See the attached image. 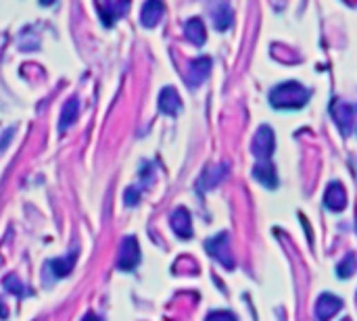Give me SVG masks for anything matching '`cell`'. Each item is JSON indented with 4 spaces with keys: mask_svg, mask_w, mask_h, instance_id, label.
<instances>
[{
    "mask_svg": "<svg viewBox=\"0 0 357 321\" xmlns=\"http://www.w3.org/2000/svg\"><path fill=\"white\" fill-rule=\"evenodd\" d=\"M184 32H186V38L194 44V46H203L205 44V40H207V34H205V26H203V21L201 19H190V21H186V26H184Z\"/></svg>",
    "mask_w": 357,
    "mask_h": 321,
    "instance_id": "18",
    "label": "cell"
},
{
    "mask_svg": "<svg viewBox=\"0 0 357 321\" xmlns=\"http://www.w3.org/2000/svg\"><path fill=\"white\" fill-rule=\"evenodd\" d=\"M205 321H236V317L230 311H213V313L207 315Z\"/></svg>",
    "mask_w": 357,
    "mask_h": 321,
    "instance_id": "21",
    "label": "cell"
},
{
    "mask_svg": "<svg viewBox=\"0 0 357 321\" xmlns=\"http://www.w3.org/2000/svg\"><path fill=\"white\" fill-rule=\"evenodd\" d=\"M138 196H140V192L136 188H128L126 190V204H136L138 202Z\"/></svg>",
    "mask_w": 357,
    "mask_h": 321,
    "instance_id": "22",
    "label": "cell"
},
{
    "mask_svg": "<svg viewBox=\"0 0 357 321\" xmlns=\"http://www.w3.org/2000/svg\"><path fill=\"white\" fill-rule=\"evenodd\" d=\"M209 71H211V59H209V57L194 59V61L188 65V75H186L188 86H190V88H199V86L207 79Z\"/></svg>",
    "mask_w": 357,
    "mask_h": 321,
    "instance_id": "9",
    "label": "cell"
},
{
    "mask_svg": "<svg viewBox=\"0 0 357 321\" xmlns=\"http://www.w3.org/2000/svg\"><path fill=\"white\" fill-rule=\"evenodd\" d=\"M163 11H165V7H163L161 3H157V0H151V3H147V5L143 7L140 23H143L145 28H155V26L161 21Z\"/></svg>",
    "mask_w": 357,
    "mask_h": 321,
    "instance_id": "12",
    "label": "cell"
},
{
    "mask_svg": "<svg viewBox=\"0 0 357 321\" xmlns=\"http://www.w3.org/2000/svg\"><path fill=\"white\" fill-rule=\"evenodd\" d=\"M355 267H357L355 255H347V257H345V261H340V263H338L336 275H338V278H342V280H347V278H351V275L355 273Z\"/></svg>",
    "mask_w": 357,
    "mask_h": 321,
    "instance_id": "20",
    "label": "cell"
},
{
    "mask_svg": "<svg viewBox=\"0 0 357 321\" xmlns=\"http://www.w3.org/2000/svg\"><path fill=\"white\" fill-rule=\"evenodd\" d=\"M324 204L330 208V211H342L345 204H347V192L345 188L338 184V182H332L324 194Z\"/></svg>",
    "mask_w": 357,
    "mask_h": 321,
    "instance_id": "11",
    "label": "cell"
},
{
    "mask_svg": "<svg viewBox=\"0 0 357 321\" xmlns=\"http://www.w3.org/2000/svg\"><path fill=\"white\" fill-rule=\"evenodd\" d=\"M274 146H276V140H274L272 128L262 126V128L257 130L255 138H253V144H251L253 155H255L257 159H262V161H268V159L272 157V153H274Z\"/></svg>",
    "mask_w": 357,
    "mask_h": 321,
    "instance_id": "5",
    "label": "cell"
},
{
    "mask_svg": "<svg viewBox=\"0 0 357 321\" xmlns=\"http://www.w3.org/2000/svg\"><path fill=\"white\" fill-rule=\"evenodd\" d=\"M82 321H102V319L98 315H94V313H86V317Z\"/></svg>",
    "mask_w": 357,
    "mask_h": 321,
    "instance_id": "24",
    "label": "cell"
},
{
    "mask_svg": "<svg viewBox=\"0 0 357 321\" xmlns=\"http://www.w3.org/2000/svg\"><path fill=\"white\" fill-rule=\"evenodd\" d=\"M159 111L170 115V117H176L182 111V100H180V94L176 92V88L165 86L161 90V94H159Z\"/></svg>",
    "mask_w": 357,
    "mask_h": 321,
    "instance_id": "7",
    "label": "cell"
},
{
    "mask_svg": "<svg viewBox=\"0 0 357 321\" xmlns=\"http://www.w3.org/2000/svg\"><path fill=\"white\" fill-rule=\"evenodd\" d=\"M7 315H9V309L3 300H0V319H7Z\"/></svg>",
    "mask_w": 357,
    "mask_h": 321,
    "instance_id": "23",
    "label": "cell"
},
{
    "mask_svg": "<svg viewBox=\"0 0 357 321\" xmlns=\"http://www.w3.org/2000/svg\"><path fill=\"white\" fill-rule=\"evenodd\" d=\"M104 26H113V21H117L126 11H128V3H104V5H96Z\"/></svg>",
    "mask_w": 357,
    "mask_h": 321,
    "instance_id": "14",
    "label": "cell"
},
{
    "mask_svg": "<svg viewBox=\"0 0 357 321\" xmlns=\"http://www.w3.org/2000/svg\"><path fill=\"white\" fill-rule=\"evenodd\" d=\"M3 284H5V288H7L9 292H13V294H15V296H19V298H24V296L32 294V290H30V288H26V286L19 282V278H17L15 273H9V275L3 280Z\"/></svg>",
    "mask_w": 357,
    "mask_h": 321,
    "instance_id": "19",
    "label": "cell"
},
{
    "mask_svg": "<svg viewBox=\"0 0 357 321\" xmlns=\"http://www.w3.org/2000/svg\"><path fill=\"white\" fill-rule=\"evenodd\" d=\"M75 259H77V251H73V253L67 255V257L53 259V261L48 263V269L55 273V278H65V275L71 273V269H73V265H75Z\"/></svg>",
    "mask_w": 357,
    "mask_h": 321,
    "instance_id": "17",
    "label": "cell"
},
{
    "mask_svg": "<svg viewBox=\"0 0 357 321\" xmlns=\"http://www.w3.org/2000/svg\"><path fill=\"white\" fill-rule=\"evenodd\" d=\"M342 321H351V319H342Z\"/></svg>",
    "mask_w": 357,
    "mask_h": 321,
    "instance_id": "25",
    "label": "cell"
},
{
    "mask_svg": "<svg viewBox=\"0 0 357 321\" xmlns=\"http://www.w3.org/2000/svg\"><path fill=\"white\" fill-rule=\"evenodd\" d=\"M205 249H207V253H209L215 261H219L226 269H234V257H232L230 238H228L226 232H219V234H215L213 238L205 240Z\"/></svg>",
    "mask_w": 357,
    "mask_h": 321,
    "instance_id": "2",
    "label": "cell"
},
{
    "mask_svg": "<svg viewBox=\"0 0 357 321\" xmlns=\"http://www.w3.org/2000/svg\"><path fill=\"white\" fill-rule=\"evenodd\" d=\"M330 113L340 130L342 136H349L351 130H353V124H355V106L345 102V100H332L330 104Z\"/></svg>",
    "mask_w": 357,
    "mask_h": 321,
    "instance_id": "4",
    "label": "cell"
},
{
    "mask_svg": "<svg viewBox=\"0 0 357 321\" xmlns=\"http://www.w3.org/2000/svg\"><path fill=\"white\" fill-rule=\"evenodd\" d=\"M311 92L301 86L299 81H284L272 88L270 92V104L276 109H301L307 104Z\"/></svg>",
    "mask_w": 357,
    "mask_h": 321,
    "instance_id": "1",
    "label": "cell"
},
{
    "mask_svg": "<svg viewBox=\"0 0 357 321\" xmlns=\"http://www.w3.org/2000/svg\"><path fill=\"white\" fill-rule=\"evenodd\" d=\"M253 177H255L259 184H264L266 188H276V186H278L276 169H274V165H270V163L255 165V169H253Z\"/></svg>",
    "mask_w": 357,
    "mask_h": 321,
    "instance_id": "16",
    "label": "cell"
},
{
    "mask_svg": "<svg viewBox=\"0 0 357 321\" xmlns=\"http://www.w3.org/2000/svg\"><path fill=\"white\" fill-rule=\"evenodd\" d=\"M138 263H140V246H138V240L134 236H126L124 242H122V249H119L117 269L119 271H132Z\"/></svg>",
    "mask_w": 357,
    "mask_h": 321,
    "instance_id": "3",
    "label": "cell"
},
{
    "mask_svg": "<svg viewBox=\"0 0 357 321\" xmlns=\"http://www.w3.org/2000/svg\"><path fill=\"white\" fill-rule=\"evenodd\" d=\"M170 224H172V228H174V232L180 236V238H184V240H188V238H192V224H190V213H188V208L186 206H178L174 213H172V217H170Z\"/></svg>",
    "mask_w": 357,
    "mask_h": 321,
    "instance_id": "8",
    "label": "cell"
},
{
    "mask_svg": "<svg viewBox=\"0 0 357 321\" xmlns=\"http://www.w3.org/2000/svg\"><path fill=\"white\" fill-rule=\"evenodd\" d=\"M226 175H228V165H226V163H223V165L207 167V169L201 173L199 182H196V190H199V192L211 190V188H215V186H217Z\"/></svg>",
    "mask_w": 357,
    "mask_h": 321,
    "instance_id": "10",
    "label": "cell"
},
{
    "mask_svg": "<svg viewBox=\"0 0 357 321\" xmlns=\"http://www.w3.org/2000/svg\"><path fill=\"white\" fill-rule=\"evenodd\" d=\"M211 17H213V26H215V30H217V32H226V30H230V26H232V17H234V15H232L230 5L219 3V5H215V7H213Z\"/></svg>",
    "mask_w": 357,
    "mask_h": 321,
    "instance_id": "15",
    "label": "cell"
},
{
    "mask_svg": "<svg viewBox=\"0 0 357 321\" xmlns=\"http://www.w3.org/2000/svg\"><path fill=\"white\" fill-rule=\"evenodd\" d=\"M77 115H80V102H77V98H69L65 102V106H63L61 121H59V132L65 134L77 121Z\"/></svg>",
    "mask_w": 357,
    "mask_h": 321,
    "instance_id": "13",
    "label": "cell"
},
{
    "mask_svg": "<svg viewBox=\"0 0 357 321\" xmlns=\"http://www.w3.org/2000/svg\"><path fill=\"white\" fill-rule=\"evenodd\" d=\"M342 309V300L334 294H322L315 302V319L330 321Z\"/></svg>",
    "mask_w": 357,
    "mask_h": 321,
    "instance_id": "6",
    "label": "cell"
}]
</instances>
